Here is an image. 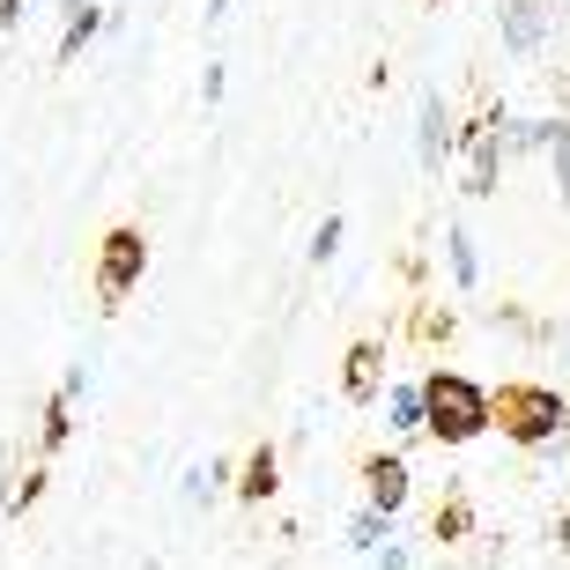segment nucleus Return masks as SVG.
<instances>
[{"label": "nucleus", "mask_w": 570, "mask_h": 570, "mask_svg": "<svg viewBox=\"0 0 570 570\" xmlns=\"http://www.w3.org/2000/svg\"><path fill=\"white\" fill-rule=\"evenodd\" d=\"M423 401H430V438H438V444H474V438L497 430V401H489V385L466 379V371H430Z\"/></svg>", "instance_id": "1"}, {"label": "nucleus", "mask_w": 570, "mask_h": 570, "mask_svg": "<svg viewBox=\"0 0 570 570\" xmlns=\"http://www.w3.org/2000/svg\"><path fill=\"white\" fill-rule=\"evenodd\" d=\"M141 275H148V237L134 230V223L105 230V245H97V304H105V312H119V304H127V289Z\"/></svg>", "instance_id": "2"}, {"label": "nucleus", "mask_w": 570, "mask_h": 570, "mask_svg": "<svg viewBox=\"0 0 570 570\" xmlns=\"http://www.w3.org/2000/svg\"><path fill=\"white\" fill-rule=\"evenodd\" d=\"M497 423H504L519 444H549L556 430L570 423V401H563V393H549V385H519V393H504Z\"/></svg>", "instance_id": "3"}, {"label": "nucleus", "mask_w": 570, "mask_h": 570, "mask_svg": "<svg viewBox=\"0 0 570 570\" xmlns=\"http://www.w3.org/2000/svg\"><path fill=\"white\" fill-rule=\"evenodd\" d=\"M452 148H460V127H452V105H444L438 89H423V105H415V170L438 178L452 164Z\"/></svg>", "instance_id": "4"}, {"label": "nucleus", "mask_w": 570, "mask_h": 570, "mask_svg": "<svg viewBox=\"0 0 570 570\" xmlns=\"http://www.w3.org/2000/svg\"><path fill=\"white\" fill-rule=\"evenodd\" d=\"M549 30H556V0H497V38H504V52L533 60L549 45Z\"/></svg>", "instance_id": "5"}, {"label": "nucleus", "mask_w": 570, "mask_h": 570, "mask_svg": "<svg viewBox=\"0 0 570 570\" xmlns=\"http://www.w3.org/2000/svg\"><path fill=\"white\" fill-rule=\"evenodd\" d=\"M363 489H371V511H385V519H401L407 497H415V474H407L401 452H371L363 460Z\"/></svg>", "instance_id": "6"}, {"label": "nucleus", "mask_w": 570, "mask_h": 570, "mask_svg": "<svg viewBox=\"0 0 570 570\" xmlns=\"http://www.w3.org/2000/svg\"><path fill=\"white\" fill-rule=\"evenodd\" d=\"M341 393H348L356 407H371V401L385 407L393 385H385V348L379 341H356V348H348V363H341Z\"/></svg>", "instance_id": "7"}, {"label": "nucleus", "mask_w": 570, "mask_h": 570, "mask_svg": "<svg viewBox=\"0 0 570 570\" xmlns=\"http://www.w3.org/2000/svg\"><path fill=\"white\" fill-rule=\"evenodd\" d=\"M549 141H556V119H527V111L497 105V148L504 156H549Z\"/></svg>", "instance_id": "8"}, {"label": "nucleus", "mask_w": 570, "mask_h": 570, "mask_svg": "<svg viewBox=\"0 0 570 570\" xmlns=\"http://www.w3.org/2000/svg\"><path fill=\"white\" fill-rule=\"evenodd\" d=\"M105 0H67V30H60V67H75L97 45V30H105Z\"/></svg>", "instance_id": "9"}, {"label": "nucleus", "mask_w": 570, "mask_h": 570, "mask_svg": "<svg viewBox=\"0 0 570 570\" xmlns=\"http://www.w3.org/2000/svg\"><path fill=\"white\" fill-rule=\"evenodd\" d=\"M282 489V444H253V460L237 466V497L245 504H267Z\"/></svg>", "instance_id": "10"}, {"label": "nucleus", "mask_w": 570, "mask_h": 570, "mask_svg": "<svg viewBox=\"0 0 570 570\" xmlns=\"http://www.w3.org/2000/svg\"><path fill=\"white\" fill-rule=\"evenodd\" d=\"M385 430H393V438H415V430H430V401H423V379H407V385H393V393H385Z\"/></svg>", "instance_id": "11"}, {"label": "nucleus", "mask_w": 570, "mask_h": 570, "mask_svg": "<svg viewBox=\"0 0 570 570\" xmlns=\"http://www.w3.org/2000/svg\"><path fill=\"white\" fill-rule=\"evenodd\" d=\"M444 259H452V282H460V289H482V245H474L466 223L444 230Z\"/></svg>", "instance_id": "12"}, {"label": "nucleus", "mask_w": 570, "mask_h": 570, "mask_svg": "<svg viewBox=\"0 0 570 570\" xmlns=\"http://www.w3.org/2000/svg\"><path fill=\"white\" fill-rule=\"evenodd\" d=\"M341 541H348L356 556H379L385 541H401V519H385V511H371V504H363L356 519H348V533H341Z\"/></svg>", "instance_id": "13"}, {"label": "nucleus", "mask_w": 570, "mask_h": 570, "mask_svg": "<svg viewBox=\"0 0 570 570\" xmlns=\"http://www.w3.org/2000/svg\"><path fill=\"white\" fill-rule=\"evenodd\" d=\"M223 482H237V460H200V466H186V504H215V489Z\"/></svg>", "instance_id": "14"}, {"label": "nucleus", "mask_w": 570, "mask_h": 570, "mask_svg": "<svg viewBox=\"0 0 570 570\" xmlns=\"http://www.w3.org/2000/svg\"><path fill=\"white\" fill-rule=\"evenodd\" d=\"M67 430H75V401H60V393H52V401H45V415H38V444H45V452H60Z\"/></svg>", "instance_id": "15"}, {"label": "nucleus", "mask_w": 570, "mask_h": 570, "mask_svg": "<svg viewBox=\"0 0 570 570\" xmlns=\"http://www.w3.org/2000/svg\"><path fill=\"white\" fill-rule=\"evenodd\" d=\"M341 237H348V223H341V215H318V230H312V245H304V259H312V267H334Z\"/></svg>", "instance_id": "16"}, {"label": "nucleus", "mask_w": 570, "mask_h": 570, "mask_svg": "<svg viewBox=\"0 0 570 570\" xmlns=\"http://www.w3.org/2000/svg\"><path fill=\"white\" fill-rule=\"evenodd\" d=\"M89 385H97V363H89V356H75V363L60 371V401H75V407H82V401H89Z\"/></svg>", "instance_id": "17"}, {"label": "nucleus", "mask_w": 570, "mask_h": 570, "mask_svg": "<svg viewBox=\"0 0 570 570\" xmlns=\"http://www.w3.org/2000/svg\"><path fill=\"white\" fill-rule=\"evenodd\" d=\"M549 164H556V193L570 208V119H556V141H549Z\"/></svg>", "instance_id": "18"}, {"label": "nucleus", "mask_w": 570, "mask_h": 570, "mask_svg": "<svg viewBox=\"0 0 570 570\" xmlns=\"http://www.w3.org/2000/svg\"><path fill=\"white\" fill-rule=\"evenodd\" d=\"M466 533H474V511H466L460 497H452V504H438V541H466Z\"/></svg>", "instance_id": "19"}, {"label": "nucleus", "mask_w": 570, "mask_h": 570, "mask_svg": "<svg viewBox=\"0 0 570 570\" xmlns=\"http://www.w3.org/2000/svg\"><path fill=\"white\" fill-rule=\"evenodd\" d=\"M415 563H423V549H415L407 533H401V541H385V549L371 556V570H415Z\"/></svg>", "instance_id": "20"}, {"label": "nucleus", "mask_w": 570, "mask_h": 570, "mask_svg": "<svg viewBox=\"0 0 570 570\" xmlns=\"http://www.w3.org/2000/svg\"><path fill=\"white\" fill-rule=\"evenodd\" d=\"M223 97H230V67H223V60H208V75H200V105H223Z\"/></svg>", "instance_id": "21"}, {"label": "nucleus", "mask_w": 570, "mask_h": 570, "mask_svg": "<svg viewBox=\"0 0 570 570\" xmlns=\"http://www.w3.org/2000/svg\"><path fill=\"white\" fill-rule=\"evenodd\" d=\"M45 482H52V466H30V474L16 482V504H8V511H30V504L45 497Z\"/></svg>", "instance_id": "22"}, {"label": "nucleus", "mask_w": 570, "mask_h": 570, "mask_svg": "<svg viewBox=\"0 0 570 570\" xmlns=\"http://www.w3.org/2000/svg\"><path fill=\"white\" fill-rule=\"evenodd\" d=\"M22 8H30V0H0V38H8V30L22 22Z\"/></svg>", "instance_id": "23"}, {"label": "nucleus", "mask_w": 570, "mask_h": 570, "mask_svg": "<svg viewBox=\"0 0 570 570\" xmlns=\"http://www.w3.org/2000/svg\"><path fill=\"white\" fill-rule=\"evenodd\" d=\"M223 16H230V0H200V22H208V30H215Z\"/></svg>", "instance_id": "24"}, {"label": "nucleus", "mask_w": 570, "mask_h": 570, "mask_svg": "<svg viewBox=\"0 0 570 570\" xmlns=\"http://www.w3.org/2000/svg\"><path fill=\"white\" fill-rule=\"evenodd\" d=\"M8 504H16V489H8V466H0V527H8Z\"/></svg>", "instance_id": "25"}, {"label": "nucleus", "mask_w": 570, "mask_h": 570, "mask_svg": "<svg viewBox=\"0 0 570 570\" xmlns=\"http://www.w3.org/2000/svg\"><path fill=\"white\" fill-rule=\"evenodd\" d=\"M141 570H164V563H156V556H141Z\"/></svg>", "instance_id": "26"}, {"label": "nucleus", "mask_w": 570, "mask_h": 570, "mask_svg": "<svg viewBox=\"0 0 570 570\" xmlns=\"http://www.w3.org/2000/svg\"><path fill=\"white\" fill-rule=\"evenodd\" d=\"M563 371H570V334H563Z\"/></svg>", "instance_id": "27"}, {"label": "nucleus", "mask_w": 570, "mask_h": 570, "mask_svg": "<svg viewBox=\"0 0 570 570\" xmlns=\"http://www.w3.org/2000/svg\"><path fill=\"white\" fill-rule=\"evenodd\" d=\"M556 8H570V0H556Z\"/></svg>", "instance_id": "28"}, {"label": "nucleus", "mask_w": 570, "mask_h": 570, "mask_svg": "<svg viewBox=\"0 0 570 570\" xmlns=\"http://www.w3.org/2000/svg\"><path fill=\"white\" fill-rule=\"evenodd\" d=\"M430 8H438V0H430Z\"/></svg>", "instance_id": "29"}]
</instances>
